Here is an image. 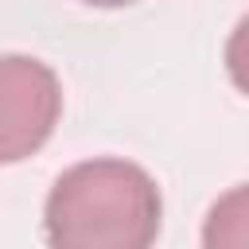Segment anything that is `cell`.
<instances>
[{
	"label": "cell",
	"instance_id": "5b68a950",
	"mask_svg": "<svg viewBox=\"0 0 249 249\" xmlns=\"http://www.w3.org/2000/svg\"><path fill=\"white\" fill-rule=\"evenodd\" d=\"M82 4H93V8H124L132 0H82Z\"/></svg>",
	"mask_w": 249,
	"mask_h": 249
},
{
	"label": "cell",
	"instance_id": "277c9868",
	"mask_svg": "<svg viewBox=\"0 0 249 249\" xmlns=\"http://www.w3.org/2000/svg\"><path fill=\"white\" fill-rule=\"evenodd\" d=\"M226 70H230L233 86L249 97V16L233 27V35L226 43Z\"/></svg>",
	"mask_w": 249,
	"mask_h": 249
},
{
	"label": "cell",
	"instance_id": "3957f363",
	"mask_svg": "<svg viewBox=\"0 0 249 249\" xmlns=\"http://www.w3.org/2000/svg\"><path fill=\"white\" fill-rule=\"evenodd\" d=\"M202 245L210 249H249V183L226 191L202 226Z\"/></svg>",
	"mask_w": 249,
	"mask_h": 249
},
{
	"label": "cell",
	"instance_id": "6da1fadb",
	"mask_svg": "<svg viewBox=\"0 0 249 249\" xmlns=\"http://www.w3.org/2000/svg\"><path fill=\"white\" fill-rule=\"evenodd\" d=\"M160 187L128 160H86L66 167L43 206L54 249H144L160 233Z\"/></svg>",
	"mask_w": 249,
	"mask_h": 249
},
{
	"label": "cell",
	"instance_id": "7a4b0ae2",
	"mask_svg": "<svg viewBox=\"0 0 249 249\" xmlns=\"http://www.w3.org/2000/svg\"><path fill=\"white\" fill-rule=\"evenodd\" d=\"M62 109L58 78L47 62L8 54L0 62V160L16 163L43 148Z\"/></svg>",
	"mask_w": 249,
	"mask_h": 249
}]
</instances>
